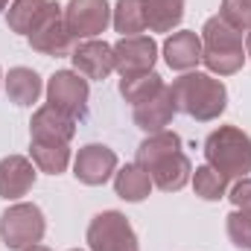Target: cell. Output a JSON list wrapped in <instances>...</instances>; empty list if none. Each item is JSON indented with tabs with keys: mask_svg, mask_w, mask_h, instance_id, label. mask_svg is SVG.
<instances>
[{
	"mask_svg": "<svg viewBox=\"0 0 251 251\" xmlns=\"http://www.w3.org/2000/svg\"><path fill=\"white\" fill-rule=\"evenodd\" d=\"M193 190H196V196L204 199V201H219V199L228 193V178H225L222 173H216L210 164H204V167H196Z\"/></svg>",
	"mask_w": 251,
	"mask_h": 251,
	"instance_id": "obj_25",
	"label": "cell"
},
{
	"mask_svg": "<svg viewBox=\"0 0 251 251\" xmlns=\"http://www.w3.org/2000/svg\"><path fill=\"white\" fill-rule=\"evenodd\" d=\"M219 18L225 24H231L234 29L249 32L251 29V0H222Z\"/></svg>",
	"mask_w": 251,
	"mask_h": 251,
	"instance_id": "obj_26",
	"label": "cell"
},
{
	"mask_svg": "<svg viewBox=\"0 0 251 251\" xmlns=\"http://www.w3.org/2000/svg\"><path fill=\"white\" fill-rule=\"evenodd\" d=\"M6 3H9V0H0V12H3V9H6Z\"/></svg>",
	"mask_w": 251,
	"mask_h": 251,
	"instance_id": "obj_31",
	"label": "cell"
},
{
	"mask_svg": "<svg viewBox=\"0 0 251 251\" xmlns=\"http://www.w3.org/2000/svg\"><path fill=\"white\" fill-rule=\"evenodd\" d=\"M35 184V164L24 155H9L0 161V196L9 199H21L26 196Z\"/></svg>",
	"mask_w": 251,
	"mask_h": 251,
	"instance_id": "obj_15",
	"label": "cell"
},
{
	"mask_svg": "<svg viewBox=\"0 0 251 251\" xmlns=\"http://www.w3.org/2000/svg\"><path fill=\"white\" fill-rule=\"evenodd\" d=\"M201 62L210 73L231 76L246 64V47H243V32L225 24L219 15L207 18L201 26Z\"/></svg>",
	"mask_w": 251,
	"mask_h": 251,
	"instance_id": "obj_2",
	"label": "cell"
},
{
	"mask_svg": "<svg viewBox=\"0 0 251 251\" xmlns=\"http://www.w3.org/2000/svg\"><path fill=\"white\" fill-rule=\"evenodd\" d=\"M228 199L234 201V207L237 210H251V178H237V184L231 187L228 193Z\"/></svg>",
	"mask_w": 251,
	"mask_h": 251,
	"instance_id": "obj_28",
	"label": "cell"
},
{
	"mask_svg": "<svg viewBox=\"0 0 251 251\" xmlns=\"http://www.w3.org/2000/svg\"><path fill=\"white\" fill-rule=\"evenodd\" d=\"M181 149V137L176 131H158V134H149L140 146H137V164L143 170H149L155 161H161L164 155L170 152H178Z\"/></svg>",
	"mask_w": 251,
	"mask_h": 251,
	"instance_id": "obj_24",
	"label": "cell"
},
{
	"mask_svg": "<svg viewBox=\"0 0 251 251\" xmlns=\"http://www.w3.org/2000/svg\"><path fill=\"white\" fill-rule=\"evenodd\" d=\"M29 134L32 140H50V143H70L76 134V120L62 114L53 105H44L32 114L29 120Z\"/></svg>",
	"mask_w": 251,
	"mask_h": 251,
	"instance_id": "obj_13",
	"label": "cell"
},
{
	"mask_svg": "<svg viewBox=\"0 0 251 251\" xmlns=\"http://www.w3.org/2000/svg\"><path fill=\"white\" fill-rule=\"evenodd\" d=\"M0 85H3V73H0Z\"/></svg>",
	"mask_w": 251,
	"mask_h": 251,
	"instance_id": "obj_32",
	"label": "cell"
},
{
	"mask_svg": "<svg viewBox=\"0 0 251 251\" xmlns=\"http://www.w3.org/2000/svg\"><path fill=\"white\" fill-rule=\"evenodd\" d=\"M44 231H47V222H44V213L38 204L18 201V204L6 207V213L0 216V237L12 251H24L41 243Z\"/></svg>",
	"mask_w": 251,
	"mask_h": 251,
	"instance_id": "obj_4",
	"label": "cell"
},
{
	"mask_svg": "<svg viewBox=\"0 0 251 251\" xmlns=\"http://www.w3.org/2000/svg\"><path fill=\"white\" fill-rule=\"evenodd\" d=\"M161 88H164V79L155 70L137 73V76H123L120 79V97H123L126 102H131V105H140V102L152 100Z\"/></svg>",
	"mask_w": 251,
	"mask_h": 251,
	"instance_id": "obj_23",
	"label": "cell"
},
{
	"mask_svg": "<svg viewBox=\"0 0 251 251\" xmlns=\"http://www.w3.org/2000/svg\"><path fill=\"white\" fill-rule=\"evenodd\" d=\"M204 158L228 181L246 178L251 173V137L237 126H219L204 140Z\"/></svg>",
	"mask_w": 251,
	"mask_h": 251,
	"instance_id": "obj_3",
	"label": "cell"
},
{
	"mask_svg": "<svg viewBox=\"0 0 251 251\" xmlns=\"http://www.w3.org/2000/svg\"><path fill=\"white\" fill-rule=\"evenodd\" d=\"M29 47L32 50H38V53H44V56H70L73 53V35H70V29H67V24H64V15H62V6H56L29 35Z\"/></svg>",
	"mask_w": 251,
	"mask_h": 251,
	"instance_id": "obj_10",
	"label": "cell"
},
{
	"mask_svg": "<svg viewBox=\"0 0 251 251\" xmlns=\"http://www.w3.org/2000/svg\"><path fill=\"white\" fill-rule=\"evenodd\" d=\"M70 62L76 67V73H82L85 79H108L114 70V50L105 41H82L79 47H73Z\"/></svg>",
	"mask_w": 251,
	"mask_h": 251,
	"instance_id": "obj_11",
	"label": "cell"
},
{
	"mask_svg": "<svg viewBox=\"0 0 251 251\" xmlns=\"http://www.w3.org/2000/svg\"><path fill=\"white\" fill-rule=\"evenodd\" d=\"M24 251H50L47 246H41V243H35V246H29V249H24Z\"/></svg>",
	"mask_w": 251,
	"mask_h": 251,
	"instance_id": "obj_29",
	"label": "cell"
},
{
	"mask_svg": "<svg viewBox=\"0 0 251 251\" xmlns=\"http://www.w3.org/2000/svg\"><path fill=\"white\" fill-rule=\"evenodd\" d=\"M111 24H114V29L123 38L140 35L143 29H149V24H146V3L143 0H117V6L111 9Z\"/></svg>",
	"mask_w": 251,
	"mask_h": 251,
	"instance_id": "obj_21",
	"label": "cell"
},
{
	"mask_svg": "<svg viewBox=\"0 0 251 251\" xmlns=\"http://www.w3.org/2000/svg\"><path fill=\"white\" fill-rule=\"evenodd\" d=\"M114 190L123 201H143L152 190V176L140 164H126L120 173H114Z\"/></svg>",
	"mask_w": 251,
	"mask_h": 251,
	"instance_id": "obj_20",
	"label": "cell"
},
{
	"mask_svg": "<svg viewBox=\"0 0 251 251\" xmlns=\"http://www.w3.org/2000/svg\"><path fill=\"white\" fill-rule=\"evenodd\" d=\"M117 173V155L114 149L102 146V143H88L79 149L76 161H73V176L76 181L88 184V187H100L105 184L111 176Z\"/></svg>",
	"mask_w": 251,
	"mask_h": 251,
	"instance_id": "obj_8",
	"label": "cell"
},
{
	"mask_svg": "<svg viewBox=\"0 0 251 251\" xmlns=\"http://www.w3.org/2000/svg\"><path fill=\"white\" fill-rule=\"evenodd\" d=\"M56 6L59 3H53V0H12V6L6 12V24H9L12 32L29 35Z\"/></svg>",
	"mask_w": 251,
	"mask_h": 251,
	"instance_id": "obj_17",
	"label": "cell"
},
{
	"mask_svg": "<svg viewBox=\"0 0 251 251\" xmlns=\"http://www.w3.org/2000/svg\"><path fill=\"white\" fill-rule=\"evenodd\" d=\"M88 246L91 251H140L134 228L128 225L120 210H102L88 225Z\"/></svg>",
	"mask_w": 251,
	"mask_h": 251,
	"instance_id": "obj_5",
	"label": "cell"
},
{
	"mask_svg": "<svg viewBox=\"0 0 251 251\" xmlns=\"http://www.w3.org/2000/svg\"><path fill=\"white\" fill-rule=\"evenodd\" d=\"M114 70L120 76H137V73H149L158 62V44L146 35H128L120 38L114 47Z\"/></svg>",
	"mask_w": 251,
	"mask_h": 251,
	"instance_id": "obj_9",
	"label": "cell"
},
{
	"mask_svg": "<svg viewBox=\"0 0 251 251\" xmlns=\"http://www.w3.org/2000/svg\"><path fill=\"white\" fill-rule=\"evenodd\" d=\"M176 97H173V88L164 85L152 100L134 105V123L137 128H143L146 134H158V131H167V126L173 123L176 117Z\"/></svg>",
	"mask_w": 251,
	"mask_h": 251,
	"instance_id": "obj_12",
	"label": "cell"
},
{
	"mask_svg": "<svg viewBox=\"0 0 251 251\" xmlns=\"http://www.w3.org/2000/svg\"><path fill=\"white\" fill-rule=\"evenodd\" d=\"M32 164L47 176H62L70 164V146L67 143H50V140H32L29 143Z\"/></svg>",
	"mask_w": 251,
	"mask_h": 251,
	"instance_id": "obj_19",
	"label": "cell"
},
{
	"mask_svg": "<svg viewBox=\"0 0 251 251\" xmlns=\"http://www.w3.org/2000/svg\"><path fill=\"white\" fill-rule=\"evenodd\" d=\"M44 85H41V76L32 70V67H12L9 76H6V94L15 105H32L38 102Z\"/></svg>",
	"mask_w": 251,
	"mask_h": 251,
	"instance_id": "obj_18",
	"label": "cell"
},
{
	"mask_svg": "<svg viewBox=\"0 0 251 251\" xmlns=\"http://www.w3.org/2000/svg\"><path fill=\"white\" fill-rule=\"evenodd\" d=\"M146 173L152 176V184L158 190H164V193H178V190L187 187L193 164H190L187 155L178 149V152H170V155H164L161 161H155Z\"/></svg>",
	"mask_w": 251,
	"mask_h": 251,
	"instance_id": "obj_14",
	"label": "cell"
},
{
	"mask_svg": "<svg viewBox=\"0 0 251 251\" xmlns=\"http://www.w3.org/2000/svg\"><path fill=\"white\" fill-rule=\"evenodd\" d=\"M228 237L237 249L251 251V210H234L228 216Z\"/></svg>",
	"mask_w": 251,
	"mask_h": 251,
	"instance_id": "obj_27",
	"label": "cell"
},
{
	"mask_svg": "<svg viewBox=\"0 0 251 251\" xmlns=\"http://www.w3.org/2000/svg\"><path fill=\"white\" fill-rule=\"evenodd\" d=\"M146 3V24L152 32H170L184 18V0H143Z\"/></svg>",
	"mask_w": 251,
	"mask_h": 251,
	"instance_id": "obj_22",
	"label": "cell"
},
{
	"mask_svg": "<svg viewBox=\"0 0 251 251\" xmlns=\"http://www.w3.org/2000/svg\"><path fill=\"white\" fill-rule=\"evenodd\" d=\"M246 56L251 59V29H249V35H246Z\"/></svg>",
	"mask_w": 251,
	"mask_h": 251,
	"instance_id": "obj_30",
	"label": "cell"
},
{
	"mask_svg": "<svg viewBox=\"0 0 251 251\" xmlns=\"http://www.w3.org/2000/svg\"><path fill=\"white\" fill-rule=\"evenodd\" d=\"M164 59L173 70H181V73H190L196 64L201 62V38L190 29H181V32H173L167 41H164Z\"/></svg>",
	"mask_w": 251,
	"mask_h": 251,
	"instance_id": "obj_16",
	"label": "cell"
},
{
	"mask_svg": "<svg viewBox=\"0 0 251 251\" xmlns=\"http://www.w3.org/2000/svg\"><path fill=\"white\" fill-rule=\"evenodd\" d=\"M170 88L176 97V108L199 123H210L228 108V91L210 73H184Z\"/></svg>",
	"mask_w": 251,
	"mask_h": 251,
	"instance_id": "obj_1",
	"label": "cell"
},
{
	"mask_svg": "<svg viewBox=\"0 0 251 251\" xmlns=\"http://www.w3.org/2000/svg\"><path fill=\"white\" fill-rule=\"evenodd\" d=\"M64 24L70 29V35L79 41H91L94 35L105 32V26L111 24V6L108 0H70L64 6Z\"/></svg>",
	"mask_w": 251,
	"mask_h": 251,
	"instance_id": "obj_7",
	"label": "cell"
},
{
	"mask_svg": "<svg viewBox=\"0 0 251 251\" xmlns=\"http://www.w3.org/2000/svg\"><path fill=\"white\" fill-rule=\"evenodd\" d=\"M88 79L73 70H59L47 82V102L73 120H82L88 114Z\"/></svg>",
	"mask_w": 251,
	"mask_h": 251,
	"instance_id": "obj_6",
	"label": "cell"
},
{
	"mask_svg": "<svg viewBox=\"0 0 251 251\" xmlns=\"http://www.w3.org/2000/svg\"><path fill=\"white\" fill-rule=\"evenodd\" d=\"M70 251H82V249H70Z\"/></svg>",
	"mask_w": 251,
	"mask_h": 251,
	"instance_id": "obj_33",
	"label": "cell"
}]
</instances>
